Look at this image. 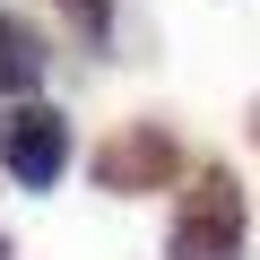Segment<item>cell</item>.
Returning <instances> with one entry per match:
<instances>
[{"label":"cell","mask_w":260,"mask_h":260,"mask_svg":"<svg viewBox=\"0 0 260 260\" xmlns=\"http://www.w3.org/2000/svg\"><path fill=\"white\" fill-rule=\"evenodd\" d=\"M251 251V200L225 165H200L174 200V225H165V260H243Z\"/></svg>","instance_id":"cell-1"},{"label":"cell","mask_w":260,"mask_h":260,"mask_svg":"<svg viewBox=\"0 0 260 260\" xmlns=\"http://www.w3.org/2000/svg\"><path fill=\"white\" fill-rule=\"evenodd\" d=\"M174 182H182V139L165 121H121L113 139H95V191L148 200V191H174Z\"/></svg>","instance_id":"cell-2"},{"label":"cell","mask_w":260,"mask_h":260,"mask_svg":"<svg viewBox=\"0 0 260 260\" xmlns=\"http://www.w3.org/2000/svg\"><path fill=\"white\" fill-rule=\"evenodd\" d=\"M0 174L26 182V191H52L70 174V113L44 104V95H18V113L0 121Z\"/></svg>","instance_id":"cell-3"},{"label":"cell","mask_w":260,"mask_h":260,"mask_svg":"<svg viewBox=\"0 0 260 260\" xmlns=\"http://www.w3.org/2000/svg\"><path fill=\"white\" fill-rule=\"evenodd\" d=\"M35 87H44V35L0 9V95L18 104V95H35Z\"/></svg>","instance_id":"cell-4"},{"label":"cell","mask_w":260,"mask_h":260,"mask_svg":"<svg viewBox=\"0 0 260 260\" xmlns=\"http://www.w3.org/2000/svg\"><path fill=\"white\" fill-rule=\"evenodd\" d=\"M61 18L78 26V44H95V52L113 44V0H61Z\"/></svg>","instance_id":"cell-5"}]
</instances>
